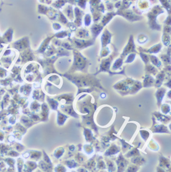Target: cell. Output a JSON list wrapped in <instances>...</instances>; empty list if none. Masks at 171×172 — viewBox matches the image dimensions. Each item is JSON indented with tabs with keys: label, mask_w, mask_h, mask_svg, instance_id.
I'll use <instances>...</instances> for the list:
<instances>
[{
	"label": "cell",
	"mask_w": 171,
	"mask_h": 172,
	"mask_svg": "<svg viewBox=\"0 0 171 172\" xmlns=\"http://www.w3.org/2000/svg\"><path fill=\"white\" fill-rule=\"evenodd\" d=\"M165 93V89L162 88L160 90L158 91L157 92V98H158V101L159 103L161 102V100L164 97V94Z\"/></svg>",
	"instance_id": "obj_1"
}]
</instances>
